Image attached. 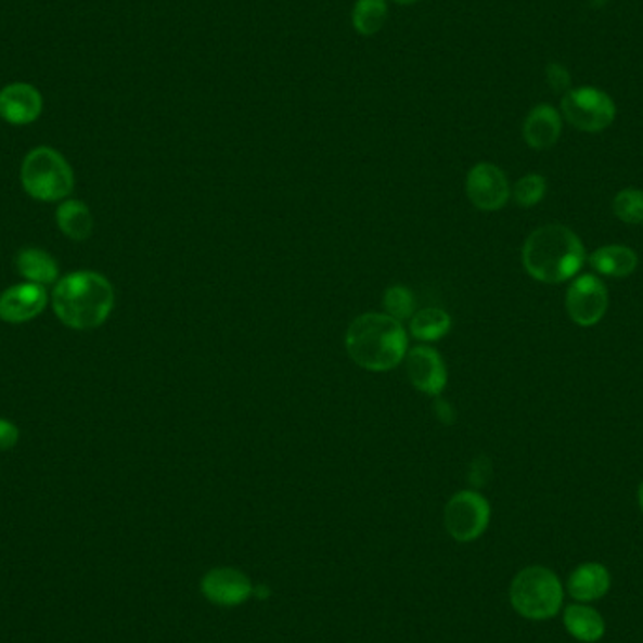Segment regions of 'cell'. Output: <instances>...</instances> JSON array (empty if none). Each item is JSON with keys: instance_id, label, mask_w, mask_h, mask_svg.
Masks as SVG:
<instances>
[{"instance_id": "ac0fdd59", "label": "cell", "mask_w": 643, "mask_h": 643, "mask_svg": "<svg viewBox=\"0 0 643 643\" xmlns=\"http://www.w3.org/2000/svg\"><path fill=\"white\" fill-rule=\"evenodd\" d=\"M15 266H17L20 275L27 279V283L46 286V284H53L57 281L59 266L55 258L40 248H22L15 258Z\"/></svg>"}, {"instance_id": "7402d4cb", "label": "cell", "mask_w": 643, "mask_h": 643, "mask_svg": "<svg viewBox=\"0 0 643 643\" xmlns=\"http://www.w3.org/2000/svg\"><path fill=\"white\" fill-rule=\"evenodd\" d=\"M612 209L625 224H643V191L622 189L612 202Z\"/></svg>"}, {"instance_id": "5bb4252c", "label": "cell", "mask_w": 643, "mask_h": 643, "mask_svg": "<svg viewBox=\"0 0 643 643\" xmlns=\"http://www.w3.org/2000/svg\"><path fill=\"white\" fill-rule=\"evenodd\" d=\"M612 587V574L601 563H583L576 566L566 581V593L574 602L591 604L606 596Z\"/></svg>"}, {"instance_id": "5b68a950", "label": "cell", "mask_w": 643, "mask_h": 643, "mask_svg": "<svg viewBox=\"0 0 643 643\" xmlns=\"http://www.w3.org/2000/svg\"><path fill=\"white\" fill-rule=\"evenodd\" d=\"M22 183L30 198L59 202L74 191V171L55 149L36 147L23 160Z\"/></svg>"}, {"instance_id": "9c48e42d", "label": "cell", "mask_w": 643, "mask_h": 643, "mask_svg": "<svg viewBox=\"0 0 643 643\" xmlns=\"http://www.w3.org/2000/svg\"><path fill=\"white\" fill-rule=\"evenodd\" d=\"M468 200L481 211H497L509 202L510 183L504 171L496 164L480 163L468 171L465 183Z\"/></svg>"}, {"instance_id": "8992f818", "label": "cell", "mask_w": 643, "mask_h": 643, "mask_svg": "<svg viewBox=\"0 0 643 643\" xmlns=\"http://www.w3.org/2000/svg\"><path fill=\"white\" fill-rule=\"evenodd\" d=\"M561 115L576 130L596 134L612 127L617 107L608 92L601 91L596 87H574L563 94Z\"/></svg>"}, {"instance_id": "e0dca14e", "label": "cell", "mask_w": 643, "mask_h": 643, "mask_svg": "<svg viewBox=\"0 0 643 643\" xmlns=\"http://www.w3.org/2000/svg\"><path fill=\"white\" fill-rule=\"evenodd\" d=\"M638 255L627 245H606L596 248L593 255L589 256L591 268L599 275L612 277V279H625L632 275L638 268Z\"/></svg>"}, {"instance_id": "d4e9b609", "label": "cell", "mask_w": 643, "mask_h": 643, "mask_svg": "<svg viewBox=\"0 0 643 643\" xmlns=\"http://www.w3.org/2000/svg\"><path fill=\"white\" fill-rule=\"evenodd\" d=\"M545 81H548V86H550V89H552L553 92H563V94H565V92L573 89L570 72H568V68L563 66V64H548V68H545Z\"/></svg>"}, {"instance_id": "30bf717a", "label": "cell", "mask_w": 643, "mask_h": 643, "mask_svg": "<svg viewBox=\"0 0 643 643\" xmlns=\"http://www.w3.org/2000/svg\"><path fill=\"white\" fill-rule=\"evenodd\" d=\"M403 361L407 365V375L414 388L432 397L440 396L445 391L448 373H446L445 360L435 348H410Z\"/></svg>"}, {"instance_id": "7a4b0ae2", "label": "cell", "mask_w": 643, "mask_h": 643, "mask_svg": "<svg viewBox=\"0 0 643 643\" xmlns=\"http://www.w3.org/2000/svg\"><path fill=\"white\" fill-rule=\"evenodd\" d=\"M347 352L358 368L384 373L397 368L409 350L403 324L386 312L361 314L348 325Z\"/></svg>"}, {"instance_id": "8fae6325", "label": "cell", "mask_w": 643, "mask_h": 643, "mask_svg": "<svg viewBox=\"0 0 643 643\" xmlns=\"http://www.w3.org/2000/svg\"><path fill=\"white\" fill-rule=\"evenodd\" d=\"M255 586L247 574L235 568H213L202 580V593L217 606H240L253 596Z\"/></svg>"}, {"instance_id": "3957f363", "label": "cell", "mask_w": 643, "mask_h": 643, "mask_svg": "<svg viewBox=\"0 0 643 643\" xmlns=\"http://www.w3.org/2000/svg\"><path fill=\"white\" fill-rule=\"evenodd\" d=\"M115 292L106 277L76 271L63 277L53 291V311L74 330H94L114 311Z\"/></svg>"}, {"instance_id": "4fadbf2b", "label": "cell", "mask_w": 643, "mask_h": 643, "mask_svg": "<svg viewBox=\"0 0 643 643\" xmlns=\"http://www.w3.org/2000/svg\"><path fill=\"white\" fill-rule=\"evenodd\" d=\"M43 99L29 83H12L0 91V117L15 125H30L42 115Z\"/></svg>"}, {"instance_id": "4316f807", "label": "cell", "mask_w": 643, "mask_h": 643, "mask_svg": "<svg viewBox=\"0 0 643 643\" xmlns=\"http://www.w3.org/2000/svg\"><path fill=\"white\" fill-rule=\"evenodd\" d=\"M489 461L486 458L474 461L471 465V473H468V481L474 486H484L489 478Z\"/></svg>"}, {"instance_id": "f1b7e54d", "label": "cell", "mask_w": 643, "mask_h": 643, "mask_svg": "<svg viewBox=\"0 0 643 643\" xmlns=\"http://www.w3.org/2000/svg\"><path fill=\"white\" fill-rule=\"evenodd\" d=\"M638 504H640V510L643 512V481L640 484V488H638Z\"/></svg>"}, {"instance_id": "f546056e", "label": "cell", "mask_w": 643, "mask_h": 643, "mask_svg": "<svg viewBox=\"0 0 643 643\" xmlns=\"http://www.w3.org/2000/svg\"><path fill=\"white\" fill-rule=\"evenodd\" d=\"M391 2L401 4V7H410V4H416V2H420V0H391Z\"/></svg>"}, {"instance_id": "ffe728a7", "label": "cell", "mask_w": 643, "mask_h": 643, "mask_svg": "<svg viewBox=\"0 0 643 643\" xmlns=\"http://www.w3.org/2000/svg\"><path fill=\"white\" fill-rule=\"evenodd\" d=\"M452 327V319L448 312L437 307H427L414 312L410 319V333L412 337L424 343H433L445 337Z\"/></svg>"}, {"instance_id": "6da1fadb", "label": "cell", "mask_w": 643, "mask_h": 643, "mask_svg": "<svg viewBox=\"0 0 643 643\" xmlns=\"http://www.w3.org/2000/svg\"><path fill=\"white\" fill-rule=\"evenodd\" d=\"M524 268L535 281L558 284L580 275L586 263V247L570 228L548 224L537 228L525 240Z\"/></svg>"}, {"instance_id": "44dd1931", "label": "cell", "mask_w": 643, "mask_h": 643, "mask_svg": "<svg viewBox=\"0 0 643 643\" xmlns=\"http://www.w3.org/2000/svg\"><path fill=\"white\" fill-rule=\"evenodd\" d=\"M388 20L386 0H356L352 8V25L361 36H375L381 33Z\"/></svg>"}, {"instance_id": "ba28073f", "label": "cell", "mask_w": 643, "mask_h": 643, "mask_svg": "<svg viewBox=\"0 0 643 643\" xmlns=\"http://www.w3.org/2000/svg\"><path fill=\"white\" fill-rule=\"evenodd\" d=\"M609 296L606 284L593 273L574 277L565 297V307L574 324L593 327L608 311Z\"/></svg>"}, {"instance_id": "2e32d148", "label": "cell", "mask_w": 643, "mask_h": 643, "mask_svg": "<svg viewBox=\"0 0 643 643\" xmlns=\"http://www.w3.org/2000/svg\"><path fill=\"white\" fill-rule=\"evenodd\" d=\"M566 632L581 643H596L606 634V621L593 606L574 602L563 612Z\"/></svg>"}, {"instance_id": "cb8c5ba5", "label": "cell", "mask_w": 643, "mask_h": 643, "mask_svg": "<svg viewBox=\"0 0 643 643\" xmlns=\"http://www.w3.org/2000/svg\"><path fill=\"white\" fill-rule=\"evenodd\" d=\"M384 307H386V314L391 319L399 320V322L410 320L414 314V296L407 286L394 284L384 294Z\"/></svg>"}, {"instance_id": "52a82bcc", "label": "cell", "mask_w": 643, "mask_h": 643, "mask_svg": "<svg viewBox=\"0 0 643 643\" xmlns=\"http://www.w3.org/2000/svg\"><path fill=\"white\" fill-rule=\"evenodd\" d=\"M491 506L478 491L465 489L448 501L445 509L446 530L458 542H473L488 529Z\"/></svg>"}, {"instance_id": "d6986e66", "label": "cell", "mask_w": 643, "mask_h": 643, "mask_svg": "<svg viewBox=\"0 0 643 643\" xmlns=\"http://www.w3.org/2000/svg\"><path fill=\"white\" fill-rule=\"evenodd\" d=\"M57 224L66 237L86 241L92 234V215L83 202L66 200L59 205Z\"/></svg>"}, {"instance_id": "484cf974", "label": "cell", "mask_w": 643, "mask_h": 643, "mask_svg": "<svg viewBox=\"0 0 643 643\" xmlns=\"http://www.w3.org/2000/svg\"><path fill=\"white\" fill-rule=\"evenodd\" d=\"M17 440H20V432L15 424L0 417V452L12 450L17 445Z\"/></svg>"}, {"instance_id": "83f0119b", "label": "cell", "mask_w": 643, "mask_h": 643, "mask_svg": "<svg viewBox=\"0 0 643 643\" xmlns=\"http://www.w3.org/2000/svg\"><path fill=\"white\" fill-rule=\"evenodd\" d=\"M433 410H435V414H437V417H439V422H442V424L446 425L453 424V420H455V414H453V409L452 407H450V403H448V401H445L442 397H435V404H433Z\"/></svg>"}, {"instance_id": "603a6c76", "label": "cell", "mask_w": 643, "mask_h": 643, "mask_svg": "<svg viewBox=\"0 0 643 643\" xmlns=\"http://www.w3.org/2000/svg\"><path fill=\"white\" fill-rule=\"evenodd\" d=\"M545 192H548V183H545L544 177L538 176V173H527L514 184L512 196L519 207H535L544 200Z\"/></svg>"}, {"instance_id": "9a60e30c", "label": "cell", "mask_w": 643, "mask_h": 643, "mask_svg": "<svg viewBox=\"0 0 643 643\" xmlns=\"http://www.w3.org/2000/svg\"><path fill=\"white\" fill-rule=\"evenodd\" d=\"M563 134V115L550 104H538L524 123V140L530 149L545 151L553 147Z\"/></svg>"}, {"instance_id": "7c38bea8", "label": "cell", "mask_w": 643, "mask_h": 643, "mask_svg": "<svg viewBox=\"0 0 643 643\" xmlns=\"http://www.w3.org/2000/svg\"><path fill=\"white\" fill-rule=\"evenodd\" d=\"M46 304L48 294L40 284H15L0 296V320L7 324H25L42 314Z\"/></svg>"}, {"instance_id": "4dcf8cb0", "label": "cell", "mask_w": 643, "mask_h": 643, "mask_svg": "<svg viewBox=\"0 0 643 643\" xmlns=\"http://www.w3.org/2000/svg\"><path fill=\"white\" fill-rule=\"evenodd\" d=\"M591 2V7L594 8H604L608 4V0H589Z\"/></svg>"}, {"instance_id": "277c9868", "label": "cell", "mask_w": 643, "mask_h": 643, "mask_svg": "<svg viewBox=\"0 0 643 643\" xmlns=\"http://www.w3.org/2000/svg\"><path fill=\"white\" fill-rule=\"evenodd\" d=\"M510 602L530 621H548L563 608L565 586L548 566H527L510 586Z\"/></svg>"}]
</instances>
